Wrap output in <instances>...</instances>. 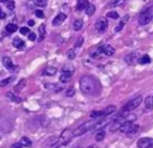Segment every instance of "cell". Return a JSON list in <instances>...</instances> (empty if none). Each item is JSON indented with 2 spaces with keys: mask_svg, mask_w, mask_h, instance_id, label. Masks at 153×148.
Listing matches in <instances>:
<instances>
[{
  "mask_svg": "<svg viewBox=\"0 0 153 148\" xmlns=\"http://www.w3.org/2000/svg\"><path fill=\"white\" fill-rule=\"evenodd\" d=\"M142 103V97L141 95H137L135 98H133L131 100H129L124 106H123V112H128V111H131L136 107H139V105Z\"/></svg>",
  "mask_w": 153,
  "mask_h": 148,
  "instance_id": "5b68a950",
  "label": "cell"
},
{
  "mask_svg": "<svg viewBox=\"0 0 153 148\" xmlns=\"http://www.w3.org/2000/svg\"><path fill=\"white\" fill-rule=\"evenodd\" d=\"M98 121H99V118H93V119H91V121H87V122L80 124V125L73 131V136H81V135L86 134L87 131H90V130H92V129H96V127H97V124H98Z\"/></svg>",
  "mask_w": 153,
  "mask_h": 148,
  "instance_id": "7a4b0ae2",
  "label": "cell"
},
{
  "mask_svg": "<svg viewBox=\"0 0 153 148\" xmlns=\"http://www.w3.org/2000/svg\"><path fill=\"white\" fill-rule=\"evenodd\" d=\"M104 137H105V131L103 129H100L98 132H96V136H94L96 141H102Z\"/></svg>",
  "mask_w": 153,
  "mask_h": 148,
  "instance_id": "484cf974",
  "label": "cell"
},
{
  "mask_svg": "<svg viewBox=\"0 0 153 148\" xmlns=\"http://www.w3.org/2000/svg\"><path fill=\"white\" fill-rule=\"evenodd\" d=\"M128 19H129V16L127 14V16H126V17H124V18H123L121 21H120V24H118V25L115 27V30H114V31H115V32H118V31H121V29H122V27L126 25V23L128 21Z\"/></svg>",
  "mask_w": 153,
  "mask_h": 148,
  "instance_id": "d6986e66",
  "label": "cell"
},
{
  "mask_svg": "<svg viewBox=\"0 0 153 148\" xmlns=\"http://www.w3.org/2000/svg\"><path fill=\"white\" fill-rule=\"evenodd\" d=\"M82 42H84V37H79V38H78V41L75 42V48L80 47V45L82 44Z\"/></svg>",
  "mask_w": 153,
  "mask_h": 148,
  "instance_id": "74e56055",
  "label": "cell"
},
{
  "mask_svg": "<svg viewBox=\"0 0 153 148\" xmlns=\"http://www.w3.org/2000/svg\"><path fill=\"white\" fill-rule=\"evenodd\" d=\"M2 63H4V66H5L10 72H17V70L19 69L18 66H14V64H13V62H12V60H11L10 57H4V58H2Z\"/></svg>",
  "mask_w": 153,
  "mask_h": 148,
  "instance_id": "9c48e42d",
  "label": "cell"
},
{
  "mask_svg": "<svg viewBox=\"0 0 153 148\" xmlns=\"http://www.w3.org/2000/svg\"><path fill=\"white\" fill-rule=\"evenodd\" d=\"M73 73H74V67L73 66H71V64L63 66V68L61 70V75H60V81L61 82H67Z\"/></svg>",
  "mask_w": 153,
  "mask_h": 148,
  "instance_id": "8992f818",
  "label": "cell"
},
{
  "mask_svg": "<svg viewBox=\"0 0 153 148\" xmlns=\"http://www.w3.org/2000/svg\"><path fill=\"white\" fill-rule=\"evenodd\" d=\"M27 38H29V41H35V39H36V33L30 32V33L27 35Z\"/></svg>",
  "mask_w": 153,
  "mask_h": 148,
  "instance_id": "f35d334b",
  "label": "cell"
},
{
  "mask_svg": "<svg viewBox=\"0 0 153 148\" xmlns=\"http://www.w3.org/2000/svg\"><path fill=\"white\" fill-rule=\"evenodd\" d=\"M57 72V69L55 67H47L44 70H43V75H48V76H53L55 75Z\"/></svg>",
  "mask_w": 153,
  "mask_h": 148,
  "instance_id": "e0dca14e",
  "label": "cell"
},
{
  "mask_svg": "<svg viewBox=\"0 0 153 148\" xmlns=\"http://www.w3.org/2000/svg\"><path fill=\"white\" fill-rule=\"evenodd\" d=\"M66 18H67V16H66L65 13H59V14L53 19V25H54V26L60 25V24H61Z\"/></svg>",
  "mask_w": 153,
  "mask_h": 148,
  "instance_id": "4fadbf2b",
  "label": "cell"
},
{
  "mask_svg": "<svg viewBox=\"0 0 153 148\" xmlns=\"http://www.w3.org/2000/svg\"><path fill=\"white\" fill-rule=\"evenodd\" d=\"M84 11L86 12V14H87V16H92V14L96 12V6H94L93 4L87 2V5H86V7L84 8Z\"/></svg>",
  "mask_w": 153,
  "mask_h": 148,
  "instance_id": "9a60e30c",
  "label": "cell"
},
{
  "mask_svg": "<svg viewBox=\"0 0 153 148\" xmlns=\"http://www.w3.org/2000/svg\"><path fill=\"white\" fill-rule=\"evenodd\" d=\"M136 60H139V54L137 51H133L130 54H128L127 56H124V61L128 63V64H134L136 62Z\"/></svg>",
  "mask_w": 153,
  "mask_h": 148,
  "instance_id": "7c38bea8",
  "label": "cell"
},
{
  "mask_svg": "<svg viewBox=\"0 0 153 148\" xmlns=\"http://www.w3.org/2000/svg\"><path fill=\"white\" fill-rule=\"evenodd\" d=\"M139 62H140L141 64H147V63H149V62H151V57H149L148 55H143L142 57H140Z\"/></svg>",
  "mask_w": 153,
  "mask_h": 148,
  "instance_id": "4316f807",
  "label": "cell"
},
{
  "mask_svg": "<svg viewBox=\"0 0 153 148\" xmlns=\"http://www.w3.org/2000/svg\"><path fill=\"white\" fill-rule=\"evenodd\" d=\"M35 5L38 6V7H44L47 5V0H36L35 1Z\"/></svg>",
  "mask_w": 153,
  "mask_h": 148,
  "instance_id": "4dcf8cb0",
  "label": "cell"
},
{
  "mask_svg": "<svg viewBox=\"0 0 153 148\" xmlns=\"http://www.w3.org/2000/svg\"><path fill=\"white\" fill-rule=\"evenodd\" d=\"M38 33H39L38 41H42V39L44 38V36H45V25H44V24L39 25V27H38Z\"/></svg>",
  "mask_w": 153,
  "mask_h": 148,
  "instance_id": "7402d4cb",
  "label": "cell"
},
{
  "mask_svg": "<svg viewBox=\"0 0 153 148\" xmlns=\"http://www.w3.org/2000/svg\"><path fill=\"white\" fill-rule=\"evenodd\" d=\"M6 6H7L8 10H14V1L7 0V1H6Z\"/></svg>",
  "mask_w": 153,
  "mask_h": 148,
  "instance_id": "d6a6232c",
  "label": "cell"
},
{
  "mask_svg": "<svg viewBox=\"0 0 153 148\" xmlns=\"http://www.w3.org/2000/svg\"><path fill=\"white\" fill-rule=\"evenodd\" d=\"M22 146H24V147H31L32 146V142H31V140L30 138H27L26 136H24V137H22V140H20V142H19Z\"/></svg>",
  "mask_w": 153,
  "mask_h": 148,
  "instance_id": "603a6c76",
  "label": "cell"
},
{
  "mask_svg": "<svg viewBox=\"0 0 153 148\" xmlns=\"http://www.w3.org/2000/svg\"><path fill=\"white\" fill-rule=\"evenodd\" d=\"M12 44H13V47L17 48V49H24V47H25L24 41H22L20 38H14L13 42H12Z\"/></svg>",
  "mask_w": 153,
  "mask_h": 148,
  "instance_id": "2e32d148",
  "label": "cell"
},
{
  "mask_svg": "<svg viewBox=\"0 0 153 148\" xmlns=\"http://www.w3.org/2000/svg\"><path fill=\"white\" fill-rule=\"evenodd\" d=\"M99 50H100V54H104L106 56H111L115 54V48L109 45V44H104V45H100L99 47Z\"/></svg>",
  "mask_w": 153,
  "mask_h": 148,
  "instance_id": "30bf717a",
  "label": "cell"
},
{
  "mask_svg": "<svg viewBox=\"0 0 153 148\" xmlns=\"http://www.w3.org/2000/svg\"><path fill=\"white\" fill-rule=\"evenodd\" d=\"M12 80H13V76H10V78H7L6 80L0 81V87H4V86H6V85H8V84H10Z\"/></svg>",
  "mask_w": 153,
  "mask_h": 148,
  "instance_id": "f1b7e54d",
  "label": "cell"
},
{
  "mask_svg": "<svg viewBox=\"0 0 153 148\" xmlns=\"http://www.w3.org/2000/svg\"><path fill=\"white\" fill-rule=\"evenodd\" d=\"M80 90L86 94H92L96 91V81L90 75H84L80 79Z\"/></svg>",
  "mask_w": 153,
  "mask_h": 148,
  "instance_id": "6da1fadb",
  "label": "cell"
},
{
  "mask_svg": "<svg viewBox=\"0 0 153 148\" xmlns=\"http://www.w3.org/2000/svg\"><path fill=\"white\" fill-rule=\"evenodd\" d=\"M72 137H73V132H72V130L66 129V130H63L62 134L60 135L59 143H60V144H67V143L72 140Z\"/></svg>",
  "mask_w": 153,
  "mask_h": 148,
  "instance_id": "52a82bcc",
  "label": "cell"
},
{
  "mask_svg": "<svg viewBox=\"0 0 153 148\" xmlns=\"http://www.w3.org/2000/svg\"><path fill=\"white\" fill-rule=\"evenodd\" d=\"M139 148H153V138L151 137H142L137 141Z\"/></svg>",
  "mask_w": 153,
  "mask_h": 148,
  "instance_id": "ba28073f",
  "label": "cell"
},
{
  "mask_svg": "<svg viewBox=\"0 0 153 148\" xmlns=\"http://www.w3.org/2000/svg\"><path fill=\"white\" fill-rule=\"evenodd\" d=\"M22 147H23V146H22L19 142H18V143H14V144L11 146V148H22Z\"/></svg>",
  "mask_w": 153,
  "mask_h": 148,
  "instance_id": "ab89813d",
  "label": "cell"
},
{
  "mask_svg": "<svg viewBox=\"0 0 153 148\" xmlns=\"http://www.w3.org/2000/svg\"><path fill=\"white\" fill-rule=\"evenodd\" d=\"M87 5V0H78L76 4V11H82Z\"/></svg>",
  "mask_w": 153,
  "mask_h": 148,
  "instance_id": "cb8c5ba5",
  "label": "cell"
},
{
  "mask_svg": "<svg viewBox=\"0 0 153 148\" xmlns=\"http://www.w3.org/2000/svg\"><path fill=\"white\" fill-rule=\"evenodd\" d=\"M137 130H139V125L137 124H134V123H131L130 124V127L128 128V130H127V135L128 136H133V135H135L136 132H137Z\"/></svg>",
  "mask_w": 153,
  "mask_h": 148,
  "instance_id": "5bb4252c",
  "label": "cell"
},
{
  "mask_svg": "<svg viewBox=\"0 0 153 148\" xmlns=\"http://www.w3.org/2000/svg\"><path fill=\"white\" fill-rule=\"evenodd\" d=\"M35 14H36V17H38V18H44V13H43L41 10L35 11Z\"/></svg>",
  "mask_w": 153,
  "mask_h": 148,
  "instance_id": "8d00e7d4",
  "label": "cell"
},
{
  "mask_svg": "<svg viewBox=\"0 0 153 148\" xmlns=\"http://www.w3.org/2000/svg\"><path fill=\"white\" fill-rule=\"evenodd\" d=\"M20 33L22 35H29L30 33V30H29V27H20Z\"/></svg>",
  "mask_w": 153,
  "mask_h": 148,
  "instance_id": "e575fe53",
  "label": "cell"
},
{
  "mask_svg": "<svg viewBox=\"0 0 153 148\" xmlns=\"http://www.w3.org/2000/svg\"><path fill=\"white\" fill-rule=\"evenodd\" d=\"M17 25L16 24H12V23H10V24H7L6 25V31L8 32V33H12V32H14V31H17Z\"/></svg>",
  "mask_w": 153,
  "mask_h": 148,
  "instance_id": "d4e9b609",
  "label": "cell"
},
{
  "mask_svg": "<svg viewBox=\"0 0 153 148\" xmlns=\"http://www.w3.org/2000/svg\"><path fill=\"white\" fill-rule=\"evenodd\" d=\"M67 57L69 60H73L75 57V49H69L68 53H67Z\"/></svg>",
  "mask_w": 153,
  "mask_h": 148,
  "instance_id": "f546056e",
  "label": "cell"
},
{
  "mask_svg": "<svg viewBox=\"0 0 153 148\" xmlns=\"http://www.w3.org/2000/svg\"><path fill=\"white\" fill-rule=\"evenodd\" d=\"M82 24H84L82 19H75V20L73 21V29H74L75 31H79V30L82 27Z\"/></svg>",
  "mask_w": 153,
  "mask_h": 148,
  "instance_id": "ffe728a7",
  "label": "cell"
},
{
  "mask_svg": "<svg viewBox=\"0 0 153 148\" xmlns=\"http://www.w3.org/2000/svg\"><path fill=\"white\" fill-rule=\"evenodd\" d=\"M5 17H6V13L2 12V10L0 8V19H5Z\"/></svg>",
  "mask_w": 153,
  "mask_h": 148,
  "instance_id": "60d3db41",
  "label": "cell"
},
{
  "mask_svg": "<svg viewBox=\"0 0 153 148\" xmlns=\"http://www.w3.org/2000/svg\"><path fill=\"white\" fill-rule=\"evenodd\" d=\"M6 95H7L12 101H16V103H20V101H22V99H20V98H18L17 95H14V94H13V93H11V92L6 93Z\"/></svg>",
  "mask_w": 153,
  "mask_h": 148,
  "instance_id": "83f0119b",
  "label": "cell"
},
{
  "mask_svg": "<svg viewBox=\"0 0 153 148\" xmlns=\"http://www.w3.org/2000/svg\"><path fill=\"white\" fill-rule=\"evenodd\" d=\"M124 1H126V0H111L106 6H108V7H117V6L123 5Z\"/></svg>",
  "mask_w": 153,
  "mask_h": 148,
  "instance_id": "44dd1931",
  "label": "cell"
},
{
  "mask_svg": "<svg viewBox=\"0 0 153 148\" xmlns=\"http://www.w3.org/2000/svg\"><path fill=\"white\" fill-rule=\"evenodd\" d=\"M152 19H153V6L146 8L143 12H141V14L139 16V24L147 25L152 21Z\"/></svg>",
  "mask_w": 153,
  "mask_h": 148,
  "instance_id": "3957f363",
  "label": "cell"
},
{
  "mask_svg": "<svg viewBox=\"0 0 153 148\" xmlns=\"http://www.w3.org/2000/svg\"><path fill=\"white\" fill-rule=\"evenodd\" d=\"M27 24H29V26H32V25H35V21H33L32 19H30V20L27 21Z\"/></svg>",
  "mask_w": 153,
  "mask_h": 148,
  "instance_id": "b9f144b4",
  "label": "cell"
},
{
  "mask_svg": "<svg viewBox=\"0 0 153 148\" xmlns=\"http://www.w3.org/2000/svg\"><path fill=\"white\" fill-rule=\"evenodd\" d=\"M115 111H116V106L110 105V106L105 107L104 110H100V111H92V112L90 113V116L92 117V119H93V118H100V117L109 116V115H111V113L115 112Z\"/></svg>",
  "mask_w": 153,
  "mask_h": 148,
  "instance_id": "277c9868",
  "label": "cell"
},
{
  "mask_svg": "<svg viewBox=\"0 0 153 148\" xmlns=\"http://www.w3.org/2000/svg\"><path fill=\"white\" fill-rule=\"evenodd\" d=\"M24 85H25V79H22V80H20V82L16 86V91H20V90H22V87H23Z\"/></svg>",
  "mask_w": 153,
  "mask_h": 148,
  "instance_id": "836d02e7",
  "label": "cell"
},
{
  "mask_svg": "<svg viewBox=\"0 0 153 148\" xmlns=\"http://www.w3.org/2000/svg\"><path fill=\"white\" fill-rule=\"evenodd\" d=\"M74 92H75V90H74L73 87H71V88L66 92V95H67V97H72V95H74Z\"/></svg>",
  "mask_w": 153,
  "mask_h": 148,
  "instance_id": "d590c367",
  "label": "cell"
},
{
  "mask_svg": "<svg viewBox=\"0 0 153 148\" xmlns=\"http://www.w3.org/2000/svg\"><path fill=\"white\" fill-rule=\"evenodd\" d=\"M96 30L98 31V32H104V31H106V29H108V21H106V19H103V18H100L97 23H96Z\"/></svg>",
  "mask_w": 153,
  "mask_h": 148,
  "instance_id": "8fae6325",
  "label": "cell"
},
{
  "mask_svg": "<svg viewBox=\"0 0 153 148\" xmlns=\"http://www.w3.org/2000/svg\"><path fill=\"white\" fill-rule=\"evenodd\" d=\"M108 17L112 18V19H117L118 18V13L115 12V11H111V12H108Z\"/></svg>",
  "mask_w": 153,
  "mask_h": 148,
  "instance_id": "1f68e13d",
  "label": "cell"
},
{
  "mask_svg": "<svg viewBox=\"0 0 153 148\" xmlns=\"http://www.w3.org/2000/svg\"><path fill=\"white\" fill-rule=\"evenodd\" d=\"M145 107L147 110H152L153 109V97L152 95L146 97V99H145Z\"/></svg>",
  "mask_w": 153,
  "mask_h": 148,
  "instance_id": "ac0fdd59",
  "label": "cell"
}]
</instances>
